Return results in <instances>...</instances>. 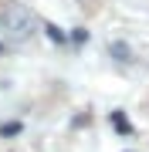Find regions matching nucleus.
<instances>
[{
    "label": "nucleus",
    "instance_id": "obj_1",
    "mask_svg": "<svg viewBox=\"0 0 149 152\" xmlns=\"http://www.w3.org/2000/svg\"><path fill=\"white\" fill-rule=\"evenodd\" d=\"M4 20H7V27H10L17 37H27V34H31V14L21 10V7H10Z\"/></svg>",
    "mask_w": 149,
    "mask_h": 152
},
{
    "label": "nucleus",
    "instance_id": "obj_2",
    "mask_svg": "<svg viewBox=\"0 0 149 152\" xmlns=\"http://www.w3.org/2000/svg\"><path fill=\"white\" fill-rule=\"evenodd\" d=\"M112 58L119 61V64H129V61H132V51H129V44H122V41H112Z\"/></svg>",
    "mask_w": 149,
    "mask_h": 152
},
{
    "label": "nucleus",
    "instance_id": "obj_3",
    "mask_svg": "<svg viewBox=\"0 0 149 152\" xmlns=\"http://www.w3.org/2000/svg\"><path fill=\"white\" fill-rule=\"evenodd\" d=\"M112 125H115L119 132H126V135H129V132H132V122H129V118H126V115H122V112H112Z\"/></svg>",
    "mask_w": 149,
    "mask_h": 152
},
{
    "label": "nucleus",
    "instance_id": "obj_4",
    "mask_svg": "<svg viewBox=\"0 0 149 152\" xmlns=\"http://www.w3.org/2000/svg\"><path fill=\"white\" fill-rule=\"evenodd\" d=\"M21 132V122H7V125H0V135H17Z\"/></svg>",
    "mask_w": 149,
    "mask_h": 152
},
{
    "label": "nucleus",
    "instance_id": "obj_5",
    "mask_svg": "<svg viewBox=\"0 0 149 152\" xmlns=\"http://www.w3.org/2000/svg\"><path fill=\"white\" fill-rule=\"evenodd\" d=\"M44 31H48V37H51V41H58V44L65 41V34H61V31L54 27V24H44Z\"/></svg>",
    "mask_w": 149,
    "mask_h": 152
},
{
    "label": "nucleus",
    "instance_id": "obj_6",
    "mask_svg": "<svg viewBox=\"0 0 149 152\" xmlns=\"http://www.w3.org/2000/svg\"><path fill=\"white\" fill-rule=\"evenodd\" d=\"M0 24H4V17H0Z\"/></svg>",
    "mask_w": 149,
    "mask_h": 152
}]
</instances>
